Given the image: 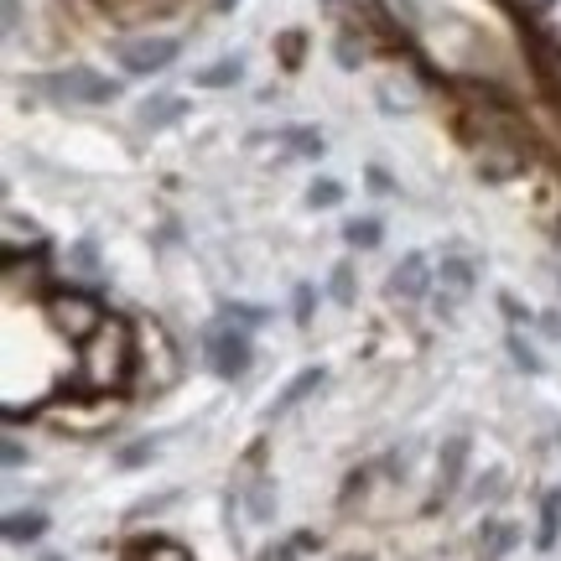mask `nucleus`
<instances>
[{"label":"nucleus","mask_w":561,"mask_h":561,"mask_svg":"<svg viewBox=\"0 0 561 561\" xmlns=\"http://www.w3.org/2000/svg\"><path fill=\"white\" fill-rule=\"evenodd\" d=\"M136 375V328L125 318H104L94 339L79 343L83 390H125Z\"/></svg>","instance_id":"1"},{"label":"nucleus","mask_w":561,"mask_h":561,"mask_svg":"<svg viewBox=\"0 0 561 561\" xmlns=\"http://www.w3.org/2000/svg\"><path fill=\"white\" fill-rule=\"evenodd\" d=\"M47 94L58 104H110L121 94V83L94 68H58V73H47Z\"/></svg>","instance_id":"2"},{"label":"nucleus","mask_w":561,"mask_h":561,"mask_svg":"<svg viewBox=\"0 0 561 561\" xmlns=\"http://www.w3.org/2000/svg\"><path fill=\"white\" fill-rule=\"evenodd\" d=\"M47 318L58 322L73 343H83L100 333V322L110 318V312H104L94 297H83V291H53V297H47Z\"/></svg>","instance_id":"3"},{"label":"nucleus","mask_w":561,"mask_h":561,"mask_svg":"<svg viewBox=\"0 0 561 561\" xmlns=\"http://www.w3.org/2000/svg\"><path fill=\"white\" fill-rule=\"evenodd\" d=\"M203 354H208V369L219 380H240L244 369H250V359H255V348H250V339H244L240 328H208Z\"/></svg>","instance_id":"4"},{"label":"nucleus","mask_w":561,"mask_h":561,"mask_svg":"<svg viewBox=\"0 0 561 561\" xmlns=\"http://www.w3.org/2000/svg\"><path fill=\"white\" fill-rule=\"evenodd\" d=\"M178 53H182L178 37L146 32V37L121 42V68H125V73H136V79H146V73H161L167 62H178Z\"/></svg>","instance_id":"5"},{"label":"nucleus","mask_w":561,"mask_h":561,"mask_svg":"<svg viewBox=\"0 0 561 561\" xmlns=\"http://www.w3.org/2000/svg\"><path fill=\"white\" fill-rule=\"evenodd\" d=\"M525 47H530V62H536V79H541V89L551 94V100L561 104V42H551L546 32H525Z\"/></svg>","instance_id":"6"},{"label":"nucleus","mask_w":561,"mask_h":561,"mask_svg":"<svg viewBox=\"0 0 561 561\" xmlns=\"http://www.w3.org/2000/svg\"><path fill=\"white\" fill-rule=\"evenodd\" d=\"M121 561H193V551L172 536H136V541L121 551Z\"/></svg>","instance_id":"7"},{"label":"nucleus","mask_w":561,"mask_h":561,"mask_svg":"<svg viewBox=\"0 0 561 561\" xmlns=\"http://www.w3.org/2000/svg\"><path fill=\"white\" fill-rule=\"evenodd\" d=\"M426 280H432V271H426V255H421V250H411V255L396 265V276H390V297H405V301L426 297Z\"/></svg>","instance_id":"8"},{"label":"nucleus","mask_w":561,"mask_h":561,"mask_svg":"<svg viewBox=\"0 0 561 561\" xmlns=\"http://www.w3.org/2000/svg\"><path fill=\"white\" fill-rule=\"evenodd\" d=\"M322 380H328V375H322L318 364H312V369H301L297 380H291V385H286V390L276 396V401H271V416H286V411H291L297 401H307V396H312V390H318Z\"/></svg>","instance_id":"9"},{"label":"nucleus","mask_w":561,"mask_h":561,"mask_svg":"<svg viewBox=\"0 0 561 561\" xmlns=\"http://www.w3.org/2000/svg\"><path fill=\"white\" fill-rule=\"evenodd\" d=\"M240 79H244V58H219V62H208V68L193 73L198 89H234Z\"/></svg>","instance_id":"10"},{"label":"nucleus","mask_w":561,"mask_h":561,"mask_svg":"<svg viewBox=\"0 0 561 561\" xmlns=\"http://www.w3.org/2000/svg\"><path fill=\"white\" fill-rule=\"evenodd\" d=\"M437 280H442V291H447V297L462 301L468 291H473V265H468V261H442Z\"/></svg>","instance_id":"11"},{"label":"nucleus","mask_w":561,"mask_h":561,"mask_svg":"<svg viewBox=\"0 0 561 561\" xmlns=\"http://www.w3.org/2000/svg\"><path fill=\"white\" fill-rule=\"evenodd\" d=\"M462 458H468V442L462 437H453L447 442V458H442V500H447V494H453V483H458V473H462Z\"/></svg>","instance_id":"12"},{"label":"nucleus","mask_w":561,"mask_h":561,"mask_svg":"<svg viewBox=\"0 0 561 561\" xmlns=\"http://www.w3.org/2000/svg\"><path fill=\"white\" fill-rule=\"evenodd\" d=\"M557 536H561V494H546V504H541V536H536V546H541V551H551V546H557Z\"/></svg>","instance_id":"13"},{"label":"nucleus","mask_w":561,"mask_h":561,"mask_svg":"<svg viewBox=\"0 0 561 561\" xmlns=\"http://www.w3.org/2000/svg\"><path fill=\"white\" fill-rule=\"evenodd\" d=\"M47 530V515H5V541H37Z\"/></svg>","instance_id":"14"},{"label":"nucleus","mask_w":561,"mask_h":561,"mask_svg":"<svg viewBox=\"0 0 561 561\" xmlns=\"http://www.w3.org/2000/svg\"><path fill=\"white\" fill-rule=\"evenodd\" d=\"M178 115H182V100H151L140 110V125H146V130H161V125H172Z\"/></svg>","instance_id":"15"},{"label":"nucleus","mask_w":561,"mask_h":561,"mask_svg":"<svg viewBox=\"0 0 561 561\" xmlns=\"http://www.w3.org/2000/svg\"><path fill=\"white\" fill-rule=\"evenodd\" d=\"M322 5H328V11H333V16H348V21H369V26H375V21H380V5H375V0H322Z\"/></svg>","instance_id":"16"},{"label":"nucleus","mask_w":561,"mask_h":561,"mask_svg":"<svg viewBox=\"0 0 561 561\" xmlns=\"http://www.w3.org/2000/svg\"><path fill=\"white\" fill-rule=\"evenodd\" d=\"M343 240L359 244V250H375V244H380V219H348Z\"/></svg>","instance_id":"17"},{"label":"nucleus","mask_w":561,"mask_h":561,"mask_svg":"<svg viewBox=\"0 0 561 561\" xmlns=\"http://www.w3.org/2000/svg\"><path fill=\"white\" fill-rule=\"evenodd\" d=\"M339 198H343L339 182H312V187H307V203H312V208H333Z\"/></svg>","instance_id":"18"},{"label":"nucleus","mask_w":561,"mask_h":561,"mask_svg":"<svg viewBox=\"0 0 561 561\" xmlns=\"http://www.w3.org/2000/svg\"><path fill=\"white\" fill-rule=\"evenodd\" d=\"M348 280H354L348 276V265H339V271H333V297L339 301H354V286H348Z\"/></svg>","instance_id":"19"},{"label":"nucleus","mask_w":561,"mask_h":561,"mask_svg":"<svg viewBox=\"0 0 561 561\" xmlns=\"http://www.w3.org/2000/svg\"><path fill=\"white\" fill-rule=\"evenodd\" d=\"M280 53H286V68H297V58H301V32H286V37H280Z\"/></svg>","instance_id":"20"},{"label":"nucleus","mask_w":561,"mask_h":561,"mask_svg":"<svg viewBox=\"0 0 561 561\" xmlns=\"http://www.w3.org/2000/svg\"><path fill=\"white\" fill-rule=\"evenodd\" d=\"M261 561H291V551H265Z\"/></svg>","instance_id":"21"},{"label":"nucleus","mask_w":561,"mask_h":561,"mask_svg":"<svg viewBox=\"0 0 561 561\" xmlns=\"http://www.w3.org/2000/svg\"><path fill=\"white\" fill-rule=\"evenodd\" d=\"M234 5H240V0H214V11H234Z\"/></svg>","instance_id":"22"}]
</instances>
